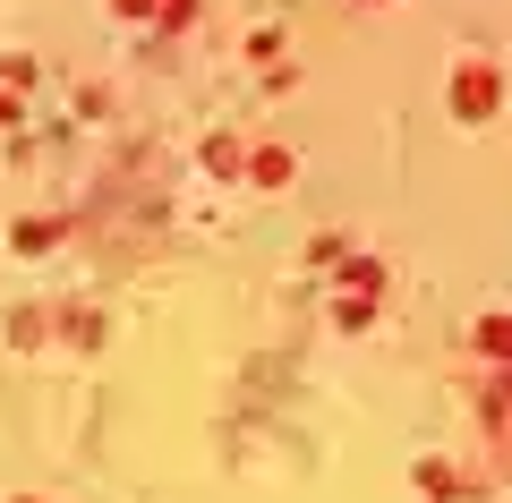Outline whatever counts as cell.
<instances>
[{"label":"cell","instance_id":"cell-1","mask_svg":"<svg viewBox=\"0 0 512 503\" xmlns=\"http://www.w3.org/2000/svg\"><path fill=\"white\" fill-rule=\"evenodd\" d=\"M495 103H504V77H495L487 60H461L453 69V111L461 120H495Z\"/></svg>","mask_w":512,"mask_h":503},{"label":"cell","instance_id":"cell-2","mask_svg":"<svg viewBox=\"0 0 512 503\" xmlns=\"http://www.w3.org/2000/svg\"><path fill=\"white\" fill-rule=\"evenodd\" d=\"M376 290H384L376 265H350V273H342V307H333V316H342V324H367V316H376Z\"/></svg>","mask_w":512,"mask_h":503},{"label":"cell","instance_id":"cell-3","mask_svg":"<svg viewBox=\"0 0 512 503\" xmlns=\"http://www.w3.org/2000/svg\"><path fill=\"white\" fill-rule=\"evenodd\" d=\"M291 171H299L291 145H256V154H248V180L256 188H291Z\"/></svg>","mask_w":512,"mask_h":503},{"label":"cell","instance_id":"cell-4","mask_svg":"<svg viewBox=\"0 0 512 503\" xmlns=\"http://www.w3.org/2000/svg\"><path fill=\"white\" fill-rule=\"evenodd\" d=\"M478 350L512 367V316H478Z\"/></svg>","mask_w":512,"mask_h":503},{"label":"cell","instance_id":"cell-5","mask_svg":"<svg viewBox=\"0 0 512 503\" xmlns=\"http://www.w3.org/2000/svg\"><path fill=\"white\" fill-rule=\"evenodd\" d=\"M120 18H163V26H188V0H120Z\"/></svg>","mask_w":512,"mask_h":503},{"label":"cell","instance_id":"cell-6","mask_svg":"<svg viewBox=\"0 0 512 503\" xmlns=\"http://www.w3.org/2000/svg\"><path fill=\"white\" fill-rule=\"evenodd\" d=\"M205 171H214V180H231V171H248V154H239L231 137H214V145H205Z\"/></svg>","mask_w":512,"mask_h":503},{"label":"cell","instance_id":"cell-7","mask_svg":"<svg viewBox=\"0 0 512 503\" xmlns=\"http://www.w3.org/2000/svg\"><path fill=\"white\" fill-rule=\"evenodd\" d=\"M419 486H427V495H436V503H453V495H461V478H453V469H444V461H419Z\"/></svg>","mask_w":512,"mask_h":503},{"label":"cell","instance_id":"cell-8","mask_svg":"<svg viewBox=\"0 0 512 503\" xmlns=\"http://www.w3.org/2000/svg\"><path fill=\"white\" fill-rule=\"evenodd\" d=\"M52 239H60L52 222H18V248H26V256H43V248H52Z\"/></svg>","mask_w":512,"mask_h":503},{"label":"cell","instance_id":"cell-9","mask_svg":"<svg viewBox=\"0 0 512 503\" xmlns=\"http://www.w3.org/2000/svg\"><path fill=\"white\" fill-rule=\"evenodd\" d=\"M18 503H35V495H18Z\"/></svg>","mask_w":512,"mask_h":503}]
</instances>
